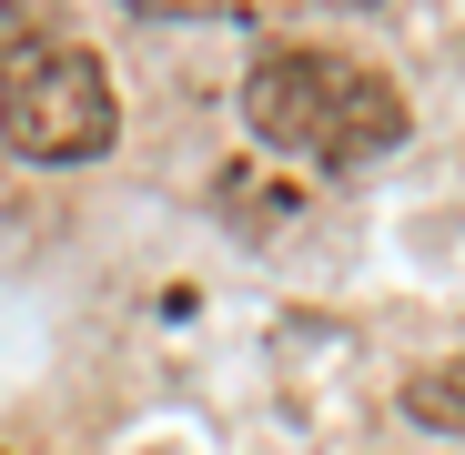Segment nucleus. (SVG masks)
<instances>
[{"label":"nucleus","mask_w":465,"mask_h":455,"mask_svg":"<svg viewBox=\"0 0 465 455\" xmlns=\"http://www.w3.org/2000/svg\"><path fill=\"white\" fill-rule=\"evenodd\" d=\"M243 122L273 142V152H303L324 173H354L374 152L405 142V102L384 71L344 61V51H273L253 82H243Z\"/></svg>","instance_id":"1"},{"label":"nucleus","mask_w":465,"mask_h":455,"mask_svg":"<svg viewBox=\"0 0 465 455\" xmlns=\"http://www.w3.org/2000/svg\"><path fill=\"white\" fill-rule=\"evenodd\" d=\"M0 132H11V152H31V163H92V152H112V132H122L112 71L92 51H71V41L21 51L11 71H0Z\"/></svg>","instance_id":"2"},{"label":"nucleus","mask_w":465,"mask_h":455,"mask_svg":"<svg viewBox=\"0 0 465 455\" xmlns=\"http://www.w3.org/2000/svg\"><path fill=\"white\" fill-rule=\"evenodd\" d=\"M405 415H415V425H435V435H465V364L415 374V385H405Z\"/></svg>","instance_id":"3"}]
</instances>
